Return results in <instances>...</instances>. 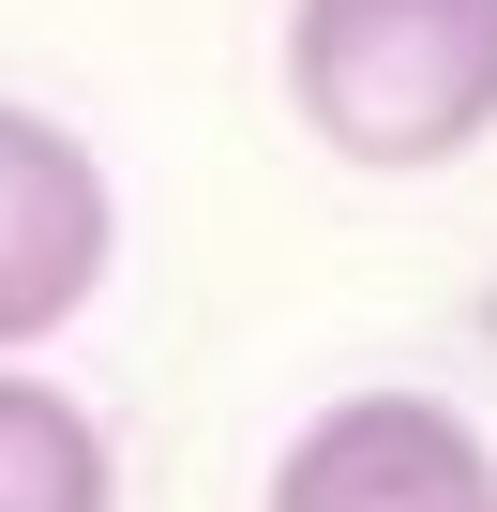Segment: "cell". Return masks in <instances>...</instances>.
I'll list each match as a JSON object with an SVG mask.
<instances>
[{"label":"cell","mask_w":497,"mask_h":512,"mask_svg":"<svg viewBox=\"0 0 497 512\" xmlns=\"http://www.w3.org/2000/svg\"><path fill=\"white\" fill-rule=\"evenodd\" d=\"M287 106L377 181L467 166L497 136V0H287Z\"/></svg>","instance_id":"obj_1"},{"label":"cell","mask_w":497,"mask_h":512,"mask_svg":"<svg viewBox=\"0 0 497 512\" xmlns=\"http://www.w3.org/2000/svg\"><path fill=\"white\" fill-rule=\"evenodd\" d=\"M121 256V196L91 166V136H61L46 106H0V362L46 347Z\"/></svg>","instance_id":"obj_2"},{"label":"cell","mask_w":497,"mask_h":512,"mask_svg":"<svg viewBox=\"0 0 497 512\" xmlns=\"http://www.w3.org/2000/svg\"><path fill=\"white\" fill-rule=\"evenodd\" d=\"M482 497H497V452L437 392H347L272 467V512H482Z\"/></svg>","instance_id":"obj_3"},{"label":"cell","mask_w":497,"mask_h":512,"mask_svg":"<svg viewBox=\"0 0 497 512\" xmlns=\"http://www.w3.org/2000/svg\"><path fill=\"white\" fill-rule=\"evenodd\" d=\"M0 512H121L106 422L46 377H0Z\"/></svg>","instance_id":"obj_4"},{"label":"cell","mask_w":497,"mask_h":512,"mask_svg":"<svg viewBox=\"0 0 497 512\" xmlns=\"http://www.w3.org/2000/svg\"><path fill=\"white\" fill-rule=\"evenodd\" d=\"M482 512H497V497H482Z\"/></svg>","instance_id":"obj_5"}]
</instances>
